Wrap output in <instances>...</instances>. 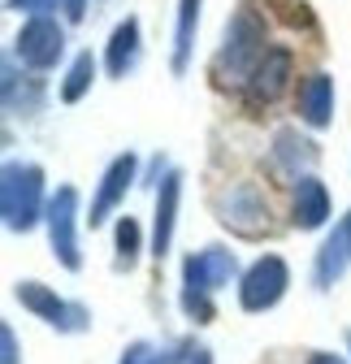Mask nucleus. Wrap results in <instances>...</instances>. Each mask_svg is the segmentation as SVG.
<instances>
[{
    "label": "nucleus",
    "instance_id": "nucleus-4",
    "mask_svg": "<svg viewBox=\"0 0 351 364\" xmlns=\"http://www.w3.org/2000/svg\"><path fill=\"white\" fill-rule=\"evenodd\" d=\"M200 364H208V360H200Z\"/></svg>",
    "mask_w": 351,
    "mask_h": 364
},
{
    "label": "nucleus",
    "instance_id": "nucleus-2",
    "mask_svg": "<svg viewBox=\"0 0 351 364\" xmlns=\"http://www.w3.org/2000/svg\"><path fill=\"white\" fill-rule=\"evenodd\" d=\"M5 364H18V347H14V334L5 330Z\"/></svg>",
    "mask_w": 351,
    "mask_h": 364
},
{
    "label": "nucleus",
    "instance_id": "nucleus-1",
    "mask_svg": "<svg viewBox=\"0 0 351 364\" xmlns=\"http://www.w3.org/2000/svg\"><path fill=\"white\" fill-rule=\"evenodd\" d=\"M286 287V269L282 260H260L252 273H247V282H243V308L260 312V308H269Z\"/></svg>",
    "mask_w": 351,
    "mask_h": 364
},
{
    "label": "nucleus",
    "instance_id": "nucleus-3",
    "mask_svg": "<svg viewBox=\"0 0 351 364\" xmlns=\"http://www.w3.org/2000/svg\"><path fill=\"white\" fill-rule=\"evenodd\" d=\"M313 364H342V360H334V355H317Z\"/></svg>",
    "mask_w": 351,
    "mask_h": 364
}]
</instances>
